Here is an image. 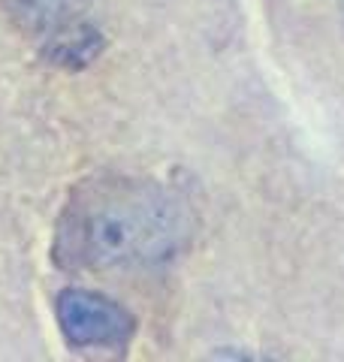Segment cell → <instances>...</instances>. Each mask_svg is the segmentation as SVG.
<instances>
[{"mask_svg":"<svg viewBox=\"0 0 344 362\" xmlns=\"http://www.w3.org/2000/svg\"><path fill=\"white\" fill-rule=\"evenodd\" d=\"M91 0H13V16L28 33L52 42L55 61H85L91 58L88 42H97L94 30L79 25V16Z\"/></svg>","mask_w":344,"mask_h":362,"instance_id":"obj_3","label":"cell"},{"mask_svg":"<svg viewBox=\"0 0 344 362\" xmlns=\"http://www.w3.org/2000/svg\"><path fill=\"white\" fill-rule=\"evenodd\" d=\"M190 209L151 178H94L79 185L57 221V263L67 269L157 266L188 245Z\"/></svg>","mask_w":344,"mask_h":362,"instance_id":"obj_1","label":"cell"},{"mask_svg":"<svg viewBox=\"0 0 344 362\" xmlns=\"http://www.w3.org/2000/svg\"><path fill=\"white\" fill-rule=\"evenodd\" d=\"M57 323L73 347L124 350L136 332V320L127 308L91 290H64L57 296Z\"/></svg>","mask_w":344,"mask_h":362,"instance_id":"obj_2","label":"cell"}]
</instances>
